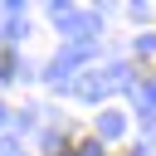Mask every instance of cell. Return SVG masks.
<instances>
[{
    "label": "cell",
    "mask_w": 156,
    "mask_h": 156,
    "mask_svg": "<svg viewBox=\"0 0 156 156\" xmlns=\"http://www.w3.org/2000/svg\"><path fill=\"white\" fill-rule=\"evenodd\" d=\"M10 68H15V58H10V49H0V78H10Z\"/></svg>",
    "instance_id": "obj_1"
},
{
    "label": "cell",
    "mask_w": 156,
    "mask_h": 156,
    "mask_svg": "<svg viewBox=\"0 0 156 156\" xmlns=\"http://www.w3.org/2000/svg\"><path fill=\"white\" fill-rule=\"evenodd\" d=\"M54 156H73V151H68V146H58V151H54Z\"/></svg>",
    "instance_id": "obj_2"
}]
</instances>
